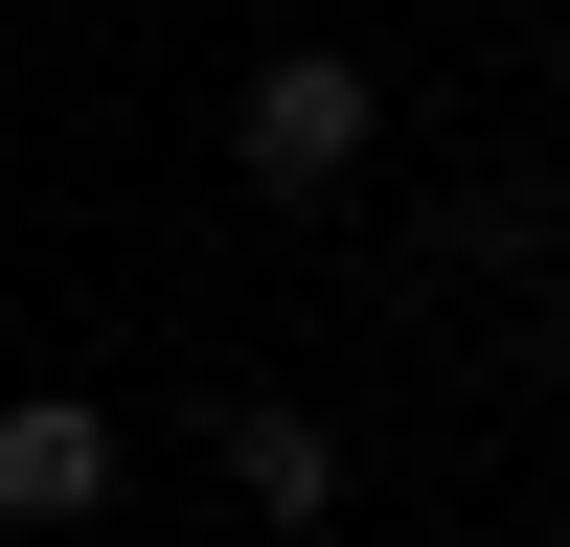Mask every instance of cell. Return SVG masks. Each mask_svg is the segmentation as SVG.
Wrapping results in <instances>:
<instances>
[{"label":"cell","instance_id":"cell-3","mask_svg":"<svg viewBox=\"0 0 570 547\" xmlns=\"http://www.w3.org/2000/svg\"><path fill=\"white\" fill-rule=\"evenodd\" d=\"M206 479L252 501V525H320V501H343V434H320V410H274V388H252V410H206Z\"/></svg>","mask_w":570,"mask_h":547},{"label":"cell","instance_id":"cell-2","mask_svg":"<svg viewBox=\"0 0 570 547\" xmlns=\"http://www.w3.org/2000/svg\"><path fill=\"white\" fill-rule=\"evenodd\" d=\"M115 479H137V434L91 388H23V410H0V525H91Z\"/></svg>","mask_w":570,"mask_h":547},{"label":"cell","instance_id":"cell-4","mask_svg":"<svg viewBox=\"0 0 570 547\" xmlns=\"http://www.w3.org/2000/svg\"><path fill=\"white\" fill-rule=\"evenodd\" d=\"M548 228H570V182H548Z\"/></svg>","mask_w":570,"mask_h":547},{"label":"cell","instance_id":"cell-1","mask_svg":"<svg viewBox=\"0 0 570 547\" xmlns=\"http://www.w3.org/2000/svg\"><path fill=\"white\" fill-rule=\"evenodd\" d=\"M365 137H389V69H343V46H274V69L228 91V160H252L274 206H320V182H365Z\"/></svg>","mask_w":570,"mask_h":547}]
</instances>
